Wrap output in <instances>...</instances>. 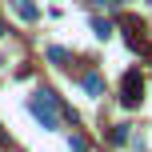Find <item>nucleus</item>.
Wrapping results in <instances>:
<instances>
[{
  "instance_id": "6",
  "label": "nucleus",
  "mask_w": 152,
  "mask_h": 152,
  "mask_svg": "<svg viewBox=\"0 0 152 152\" xmlns=\"http://www.w3.org/2000/svg\"><path fill=\"white\" fill-rule=\"evenodd\" d=\"M92 32H96L100 40H108V36H112V24H108V20H92Z\"/></svg>"
},
{
  "instance_id": "3",
  "label": "nucleus",
  "mask_w": 152,
  "mask_h": 152,
  "mask_svg": "<svg viewBox=\"0 0 152 152\" xmlns=\"http://www.w3.org/2000/svg\"><path fill=\"white\" fill-rule=\"evenodd\" d=\"M12 8H16V16H20V20H36V4H32V0H12Z\"/></svg>"
},
{
  "instance_id": "5",
  "label": "nucleus",
  "mask_w": 152,
  "mask_h": 152,
  "mask_svg": "<svg viewBox=\"0 0 152 152\" xmlns=\"http://www.w3.org/2000/svg\"><path fill=\"white\" fill-rule=\"evenodd\" d=\"M108 140H112V144H124V140H128V124H116V128L108 132Z\"/></svg>"
},
{
  "instance_id": "7",
  "label": "nucleus",
  "mask_w": 152,
  "mask_h": 152,
  "mask_svg": "<svg viewBox=\"0 0 152 152\" xmlns=\"http://www.w3.org/2000/svg\"><path fill=\"white\" fill-rule=\"evenodd\" d=\"M48 60H52V64H64V60H68V52H64V48H48Z\"/></svg>"
},
{
  "instance_id": "2",
  "label": "nucleus",
  "mask_w": 152,
  "mask_h": 152,
  "mask_svg": "<svg viewBox=\"0 0 152 152\" xmlns=\"http://www.w3.org/2000/svg\"><path fill=\"white\" fill-rule=\"evenodd\" d=\"M140 96H144V80H140V72H128V76H124V84H120V100H124L128 108H136Z\"/></svg>"
},
{
  "instance_id": "1",
  "label": "nucleus",
  "mask_w": 152,
  "mask_h": 152,
  "mask_svg": "<svg viewBox=\"0 0 152 152\" xmlns=\"http://www.w3.org/2000/svg\"><path fill=\"white\" fill-rule=\"evenodd\" d=\"M28 108H32V116H36L44 128H56V96H52V92L40 88L36 96H32V104H28Z\"/></svg>"
},
{
  "instance_id": "4",
  "label": "nucleus",
  "mask_w": 152,
  "mask_h": 152,
  "mask_svg": "<svg viewBox=\"0 0 152 152\" xmlns=\"http://www.w3.org/2000/svg\"><path fill=\"white\" fill-rule=\"evenodd\" d=\"M84 88H88L92 96H100V92H104V80H100L96 72H88V76H84Z\"/></svg>"
}]
</instances>
